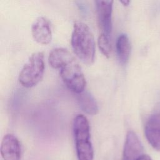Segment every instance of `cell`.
<instances>
[{"instance_id": "1", "label": "cell", "mask_w": 160, "mask_h": 160, "mask_svg": "<svg viewBox=\"0 0 160 160\" xmlns=\"http://www.w3.org/2000/svg\"><path fill=\"white\" fill-rule=\"evenodd\" d=\"M49 65L59 69L61 78L72 91L79 94L84 91L86 79L78 62L69 51L62 48L52 49L48 57Z\"/></svg>"}, {"instance_id": "2", "label": "cell", "mask_w": 160, "mask_h": 160, "mask_svg": "<svg viewBox=\"0 0 160 160\" xmlns=\"http://www.w3.org/2000/svg\"><path fill=\"white\" fill-rule=\"evenodd\" d=\"M71 43L74 52L84 63L91 64L95 56V41L89 28L84 22L76 21L73 26Z\"/></svg>"}, {"instance_id": "3", "label": "cell", "mask_w": 160, "mask_h": 160, "mask_svg": "<svg viewBox=\"0 0 160 160\" xmlns=\"http://www.w3.org/2000/svg\"><path fill=\"white\" fill-rule=\"evenodd\" d=\"M73 132L78 160H92L94 152L90 138V128L88 119L78 114L73 121Z\"/></svg>"}, {"instance_id": "4", "label": "cell", "mask_w": 160, "mask_h": 160, "mask_svg": "<svg viewBox=\"0 0 160 160\" xmlns=\"http://www.w3.org/2000/svg\"><path fill=\"white\" fill-rule=\"evenodd\" d=\"M44 66L43 53L37 52L32 54L20 71L19 83L25 88L36 86L42 78Z\"/></svg>"}, {"instance_id": "5", "label": "cell", "mask_w": 160, "mask_h": 160, "mask_svg": "<svg viewBox=\"0 0 160 160\" xmlns=\"http://www.w3.org/2000/svg\"><path fill=\"white\" fill-rule=\"evenodd\" d=\"M98 21L101 33L106 34L108 37L111 36L112 32V1H95Z\"/></svg>"}, {"instance_id": "6", "label": "cell", "mask_w": 160, "mask_h": 160, "mask_svg": "<svg viewBox=\"0 0 160 160\" xmlns=\"http://www.w3.org/2000/svg\"><path fill=\"white\" fill-rule=\"evenodd\" d=\"M31 34L33 39L41 44H48L52 39L51 23L44 17L38 18L31 26Z\"/></svg>"}, {"instance_id": "7", "label": "cell", "mask_w": 160, "mask_h": 160, "mask_svg": "<svg viewBox=\"0 0 160 160\" xmlns=\"http://www.w3.org/2000/svg\"><path fill=\"white\" fill-rule=\"evenodd\" d=\"M143 152L142 145L137 136L132 131L128 132L126 137L122 160H138Z\"/></svg>"}, {"instance_id": "8", "label": "cell", "mask_w": 160, "mask_h": 160, "mask_svg": "<svg viewBox=\"0 0 160 160\" xmlns=\"http://www.w3.org/2000/svg\"><path fill=\"white\" fill-rule=\"evenodd\" d=\"M1 154L3 160H20V143L18 138L13 134H6L2 138Z\"/></svg>"}, {"instance_id": "9", "label": "cell", "mask_w": 160, "mask_h": 160, "mask_svg": "<svg viewBox=\"0 0 160 160\" xmlns=\"http://www.w3.org/2000/svg\"><path fill=\"white\" fill-rule=\"evenodd\" d=\"M144 133L151 146L160 151V113L154 114L149 118L145 125Z\"/></svg>"}, {"instance_id": "10", "label": "cell", "mask_w": 160, "mask_h": 160, "mask_svg": "<svg viewBox=\"0 0 160 160\" xmlns=\"http://www.w3.org/2000/svg\"><path fill=\"white\" fill-rule=\"evenodd\" d=\"M116 49L118 60L122 65L128 62L131 54V42L127 34H121L116 42Z\"/></svg>"}, {"instance_id": "11", "label": "cell", "mask_w": 160, "mask_h": 160, "mask_svg": "<svg viewBox=\"0 0 160 160\" xmlns=\"http://www.w3.org/2000/svg\"><path fill=\"white\" fill-rule=\"evenodd\" d=\"M78 102L82 110L90 115L98 112V106L96 99L88 91H82L78 95Z\"/></svg>"}, {"instance_id": "12", "label": "cell", "mask_w": 160, "mask_h": 160, "mask_svg": "<svg viewBox=\"0 0 160 160\" xmlns=\"http://www.w3.org/2000/svg\"><path fill=\"white\" fill-rule=\"evenodd\" d=\"M98 46L101 52L107 58H109L111 51V46L109 37L104 34L101 33L98 40Z\"/></svg>"}, {"instance_id": "13", "label": "cell", "mask_w": 160, "mask_h": 160, "mask_svg": "<svg viewBox=\"0 0 160 160\" xmlns=\"http://www.w3.org/2000/svg\"><path fill=\"white\" fill-rule=\"evenodd\" d=\"M138 160H152V159H151V157L149 156L148 155L143 154L139 158H138Z\"/></svg>"}, {"instance_id": "14", "label": "cell", "mask_w": 160, "mask_h": 160, "mask_svg": "<svg viewBox=\"0 0 160 160\" xmlns=\"http://www.w3.org/2000/svg\"><path fill=\"white\" fill-rule=\"evenodd\" d=\"M121 2V3H122L124 6H128L129 5V2H130V1H128V0H123V1H120Z\"/></svg>"}]
</instances>
